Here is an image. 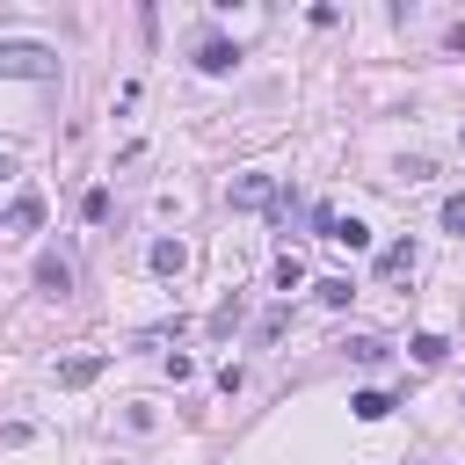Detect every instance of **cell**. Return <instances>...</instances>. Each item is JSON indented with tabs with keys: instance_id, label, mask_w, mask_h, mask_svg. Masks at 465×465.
Returning <instances> with one entry per match:
<instances>
[{
	"instance_id": "6da1fadb",
	"label": "cell",
	"mask_w": 465,
	"mask_h": 465,
	"mask_svg": "<svg viewBox=\"0 0 465 465\" xmlns=\"http://www.w3.org/2000/svg\"><path fill=\"white\" fill-rule=\"evenodd\" d=\"M0 73L7 80H58V51L29 36H0Z\"/></svg>"
},
{
	"instance_id": "7a4b0ae2",
	"label": "cell",
	"mask_w": 465,
	"mask_h": 465,
	"mask_svg": "<svg viewBox=\"0 0 465 465\" xmlns=\"http://www.w3.org/2000/svg\"><path fill=\"white\" fill-rule=\"evenodd\" d=\"M312 225H320V240H334V247H349V254H363V247H371V225H363V218H334L327 203L312 211Z\"/></svg>"
},
{
	"instance_id": "3957f363",
	"label": "cell",
	"mask_w": 465,
	"mask_h": 465,
	"mask_svg": "<svg viewBox=\"0 0 465 465\" xmlns=\"http://www.w3.org/2000/svg\"><path fill=\"white\" fill-rule=\"evenodd\" d=\"M225 196H232V211H269V203H276V174H254V167H247V174H232Z\"/></svg>"
},
{
	"instance_id": "277c9868",
	"label": "cell",
	"mask_w": 465,
	"mask_h": 465,
	"mask_svg": "<svg viewBox=\"0 0 465 465\" xmlns=\"http://www.w3.org/2000/svg\"><path fill=\"white\" fill-rule=\"evenodd\" d=\"M36 225H44V196L22 189V196L7 203V218H0V232H36Z\"/></svg>"
},
{
	"instance_id": "5b68a950",
	"label": "cell",
	"mask_w": 465,
	"mask_h": 465,
	"mask_svg": "<svg viewBox=\"0 0 465 465\" xmlns=\"http://www.w3.org/2000/svg\"><path fill=\"white\" fill-rule=\"evenodd\" d=\"M36 291H44V298H65V291H73V262H65V254H36Z\"/></svg>"
},
{
	"instance_id": "8992f818",
	"label": "cell",
	"mask_w": 465,
	"mask_h": 465,
	"mask_svg": "<svg viewBox=\"0 0 465 465\" xmlns=\"http://www.w3.org/2000/svg\"><path fill=\"white\" fill-rule=\"evenodd\" d=\"M196 65H203V73H232V65H240V44H225V36H203V44H196Z\"/></svg>"
},
{
	"instance_id": "52a82bcc",
	"label": "cell",
	"mask_w": 465,
	"mask_h": 465,
	"mask_svg": "<svg viewBox=\"0 0 465 465\" xmlns=\"http://www.w3.org/2000/svg\"><path fill=\"white\" fill-rule=\"evenodd\" d=\"M102 363H109V356H65V363H58V385H65V392H80V385H94V378H102Z\"/></svg>"
},
{
	"instance_id": "ba28073f",
	"label": "cell",
	"mask_w": 465,
	"mask_h": 465,
	"mask_svg": "<svg viewBox=\"0 0 465 465\" xmlns=\"http://www.w3.org/2000/svg\"><path fill=\"white\" fill-rule=\"evenodd\" d=\"M349 414H356V421H385V414H392V392H378V385H363V392L349 400Z\"/></svg>"
},
{
	"instance_id": "9c48e42d",
	"label": "cell",
	"mask_w": 465,
	"mask_h": 465,
	"mask_svg": "<svg viewBox=\"0 0 465 465\" xmlns=\"http://www.w3.org/2000/svg\"><path fill=\"white\" fill-rule=\"evenodd\" d=\"M182 262H189L182 240H153V269H160V276H182Z\"/></svg>"
},
{
	"instance_id": "30bf717a",
	"label": "cell",
	"mask_w": 465,
	"mask_h": 465,
	"mask_svg": "<svg viewBox=\"0 0 465 465\" xmlns=\"http://www.w3.org/2000/svg\"><path fill=\"white\" fill-rule=\"evenodd\" d=\"M414 269V240H392L385 254H378V276H407Z\"/></svg>"
},
{
	"instance_id": "8fae6325",
	"label": "cell",
	"mask_w": 465,
	"mask_h": 465,
	"mask_svg": "<svg viewBox=\"0 0 465 465\" xmlns=\"http://www.w3.org/2000/svg\"><path fill=\"white\" fill-rule=\"evenodd\" d=\"M341 349H349V363H385V356H392V349H385L378 334H349Z\"/></svg>"
},
{
	"instance_id": "7c38bea8",
	"label": "cell",
	"mask_w": 465,
	"mask_h": 465,
	"mask_svg": "<svg viewBox=\"0 0 465 465\" xmlns=\"http://www.w3.org/2000/svg\"><path fill=\"white\" fill-rule=\"evenodd\" d=\"M312 298H320V305H334V312H341V305H349V298H356V291H349V276H320V283H312Z\"/></svg>"
},
{
	"instance_id": "4fadbf2b",
	"label": "cell",
	"mask_w": 465,
	"mask_h": 465,
	"mask_svg": "<svg viewBox=\"0 0 465 465\" xmlns=\"http://www.w3.org/2000/svg\"><path fill=\"white\" fill-rule=\"evenodd\" d=\"M407 356H414V363H443V356H450V341H443V334H414V341H407Z\"/></svg>"
},
{
	"instance_id": "5bb4252c",
	"label": "cell",
	"mask_w": 465,
	"mask_h": 465,
	"mask_svg": "<svg viewBox=\"0 0 465 465\" xmlns=\"http://www.w3.org/2000/svg\"><path fill=\"white\" fill-rule=\"evenodd\" d=\"M109 211H116L109 189H87V196H80V218H87V225H109Z\"/></svg>"
},
{
	"instance_id": "9a60e30c",
	"label": "cell",
	"mask_w": 465,
	"mask_h": 465,
	"mask_svg": "<svg viewBox=\"0 0 465 465\" xmlns=\"http://www.w3.org/2000/svg\"><path fill=\"white\" fill-rule=\"evenodd\" d=\"M283 327H291V312H283V305H269V312H262V320H254V341H276V334H283Z\"/></svg>"
},
{
	"instance_id": "2e32d148",
	"label": "cell",
	"mask_w": 465,
	"mask_h": 465,
	"mask_svg": "<svg viewBox=\"0 0 465 465\" xmlns=\"http://www.w3.org/2000/svg\"><path fill=\"white\" fill-rule=\"evenodd\" d=\"M298 283H305V262L283 254V262H276V291H298Z\"/></svg>"
},
{
	"instance_id": "e0dca14e",
	"label": "cell",
	"mask_w": 465,
	"mask_h": 465,
	"mask_svg": "<svg viewBox=\"0 0 465 465\" xmlns=\"http://www.w3.org/2000/svg\"><path fill=\"white\" fill-rule=\"evenodd\" d=\"M232 327H240V298H225V305L211 312V334H232Z\"/></svg>"
},
{
	"instance_id": "ac0fdd59",
	"label": "cell",
	"mask_w": 465,
	"mask_h": 465,
	"mask_svg": "<svg viewBox=\"0 0 465 465\" xmlns=\"http://www.w3.org/2000/svg\"><path fill=\"white\" fill-rule=\"evenodd\" d=\"M443 232H458V240H465V196H443Z\"/></svg>"
},
{
	"instance_id": "d6986e66",
	"label": "cell",
	"mask_w": 465,
	"mask_h": 465,
	"mask_svg": "<svg viewBox=\"0 0 465 465\" xmlns=\"http://www.w3.org/2000/svg\"><path fill=\"white\" fill-rule=\"evenodd\" d=\"M7 174H15V160H7V153H0V182H7Z\"/></svg>"
}]
</instances>
